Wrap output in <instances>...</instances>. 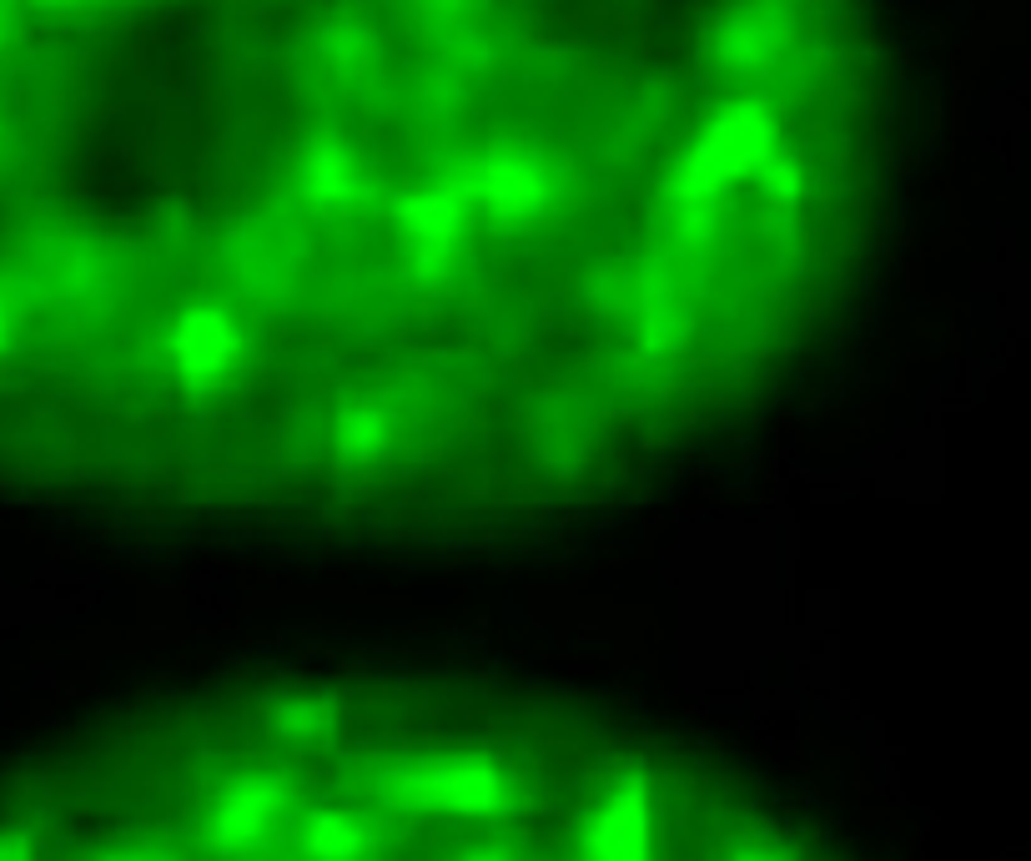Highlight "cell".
Wrapping results in <instances>:
<instances>
[{
  "instance_id": "1",
  "label": "cell",
  "mask_w": 1031,
  "mask_h": 861,
  "mask_svg": "<svg viewBox=\"0 0 1031 861\" xmlns=\"http://www.w3.org/2000/svg\"><path fill=\"white\" fill-rule=\"evenodd\" d=\"M790 0H0V529L121 574L594 570L876 378Z\"/></svg>"
},
{
  "instance_id": "2",
  "label": "cell",
  "mask_w": 1031,
  "mask_h": 861,
  "mask_svg": "<svg viewBox=\"0 0 1031 861\" xmlns=\"http://www.w3.org/2000/svg\"><path fill=\"white\" fill-rule=\"evenodd\" d=\"M0 861H916L825 746L439 610L217 625L0 720Z\"/></svg>"
}]
</instances>
